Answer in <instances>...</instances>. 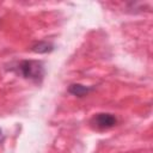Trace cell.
<instances>
[{"mask_svg": "<svg viewBox=\"0 0 153 153\" xmlns=\"http://www.w3.org/2000/svg\"><path fill=\"white\" fill-rule=\"evenodd\" d=\"M91 123L97 129H109V128H112L117 123V120L112 114L102 112V114L94 115L93 118L91 120Z\"/></svg>", "mask_w": 153, "mask_h": 153, "instance_id": "obj_2", "label": "cell"}, {"mask_svg": "<svg viewBox=\"0 0 153 153\" xmlns=\"http://www.w3.org/2000/svg\"><path fill=\"white\" fill-rule=\"evenodd\" d=\"M1 134H2V131H1V129H0V137H1Z\"/></svg>", "mask_w": 153, "mask_h": 153, "instance_id": "obj_5", "label": "cell"}, {"mask_svg": "<svg viewBox=\"0 0 153 153\" xmlns=\"http://www.w3.org/2000/svg\"><path fill=\"white\" fill-rule=\"evenodd\" d=\"M16 71L18 74H20L23 78L39 82L43 76H44V66L41 61H35V60H24L20 61L17 67Z\"/></svg>", "mask_w": 153, "mask_h": 153, "instance_id": "obj_1", "label": "cell"}, {"mask_svg": "<svg viewBox=\"0 0 153 153\" xmlns=\"http://www.w3.org/2000/svg\"><path fill=\"white\" fill-rule=\"evenodd\" d=\"M91 91H92V87L84 86L81 84H72L68 87V92L72 93L73 96H76V97H84Z\"/></svg>", "mask_w": 153, "mask_h": 153, "instance_id": "obj_3", "label": "cell"}, {"mask_svg": "<svg viewBox=\"0 0 153 153\" xmlns=\"http://www.w3.org/2000/svg\"><path fill=\"white\" fill-rule=\"evenodd\" d=\"M54 49L53 44L48 43V42H38L36 44L32 45V50L35 53H38V54H45V53H49Z\"/></svg>", "mask_w": 153, "mask_h": 153, "instance_id": "obj_4", "label": "cell"}]
</instances>
